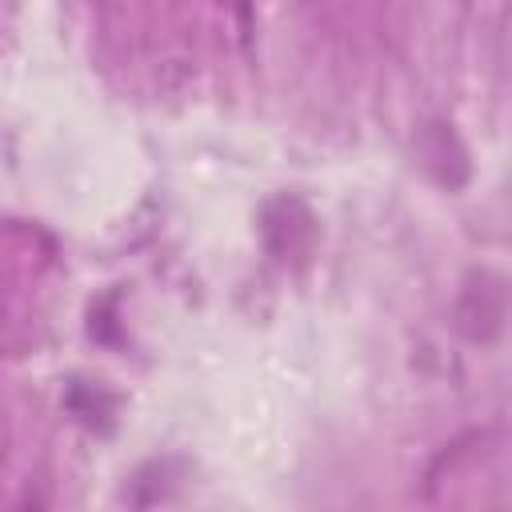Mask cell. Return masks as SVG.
<instances>
[{"label": "cell", "mask_w": 512, "mask_h": 512, "mask_svg": "<svg viewBox=\"0 0 512 512\" xmlns=\"http://www.w3.org/2000/svg\"><path fill=\"white\" fill-rule=\"evenodd\" d=\"M508 320V280L492 268H472L460 284L456 308H452V328L468 344H492L500 340Z\"/></svg>", "instance_id": "6da1fadb"}, {"label": "cell", "mask_w": 512, "mask_h": 512, "mask_svg": "<svg viewBox=\"0 0 512 512\" xmlns=\"http://www.w3.org/2000/svg\"><path fill=\"white\" fill-rule=\"evenodd\" d=\"M260 240L272 260H304L316 240V220L308 204L296 196H272L260 208Z\"/></svg>", "instance_id": "7a4b0ae2"}, {"label": "cell", "mask_w": 512, "mask_h": 512, "mask_svg": "<svg viewBox=\"0 0 512 512\" xmlns=\"http://www.w3.org/2000/svg\"><path fill=\"white\" fill-rule=\"evenodd\" d=\"M416 152H420L424 172L436 184H444V188H460L468 180V172H472L468 148L460 144V136L452 132V124H440V120L424 124L420 128V140H416Z\"/></svg>", "instance_id": "3957f363"}, {"label": "cell", "mask_w": 512, "mask_h": 512, "mask_svg": "<svg viewBox=\"0 0 512 512\" xmlns=\"http://www.w3.org/2000/svg\"><path fill=\"white\" fill-rule=\"evenodd\" d=\"M68 408H72L84 424H92V428H112V408H116V400H112L108 392L92 388V384H72V388H68Z\"/></svg>", "instance_id": "277c9868"}]
</instances>
